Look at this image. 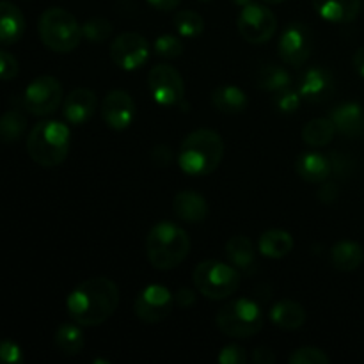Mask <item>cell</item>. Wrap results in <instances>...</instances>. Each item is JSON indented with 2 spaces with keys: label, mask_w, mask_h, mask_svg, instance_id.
Segmentation results:
<instances>
[{
  "label": "cell",
  "mask_w": 364,
  "mask_h": 364,
  "mask_svg": "<svg viewBox=\"0 0 364 364\" xmlns=\"http://www.w3.org/2000/svg\"><path fill=\"white\" fill-rule=\"evenodd\" d=\"M119 288L109 277H91L73 288L66 299L68 315L84 327L100 326L116 313Z\"/></svg>",
  "instance_id": "6da1fadb"
},
{
  "label": "cell",
  "mask_w": 364,
  "mask_h": 364,
  "mask_svg": "<svg viewBox=\"0 0 364 364\" xmlns=\"http://www.w3.org/2000/svg\"><path fill=\"white\" fill-rule=\"evenodd\" d=\"M223 159V137L215 130L199 128L185 137L178 155V164L188 176H206L220 166Z\"/></svg>",
  "instance_id": "7a4b0ae2"
},
{
  "label": "cell",
  "mask_w": 364,
  "mask_h": 364,
  "mask_svg": "<svg viewBox=\"0 0 364 364\" xmlns=\"http://www.w3.org/2000/svg\"><path fill=\"white\" fill-rule=\"evenodd\" d=\"M191 238L187 231L174 223L155 224L146 237V255L149 263L159 270L176 269L188 256Z\"/></svg>",
  "instance_id": "3957f363"
},
{
  "label": "cell",
  "mask_w": 364,
  "mask_h": 364,
  "mask_svg": "<svg viewBox=\"0 0 364 364\" xmlns=\"http://www.w3.org/2000/svg\"><path fill=\"white\" fill-rule=\"evenodd\" d=\"M70 128L60 121H41L27 137L28 156L41 167H57L70 153Z\"/></svg>",
  "instance_id": "277c9868"
},
{
  "label": "cell",
  "mask_w": 364,
  "mask_h": 364,
  "mask_svg": "<svg viewBox=\"0 0 364 364\" xmlns=\"http://www.w3.org/2000/svg\"><path fill=\"white\" fill-rule=\"evenodd\" d=\"M39 38L46 48L57 53L73 52L84 39L82 25L70 11L50 7L39 18Z\"/></svg>",
  "instance_id": "5b68a950"
},
{
  "label": "cell",
  "mask_w": 364,
  "mask_h": 364,
  "mask_svg": "<svg viewBox=\"0 0 364 364\" xmlns=\"http://www.w3.org/2000/svg\"><path fill=\"white\" fill-rule=\"evenodd\" d=\"M215 323L223 334L230 338H251L263 329L265 315L252 299H237L217 311Z\"/></svg>",
  "instance_id": "8992f818"
},
{
  "label": "cell",
  "mask_w": 364,
  "mask_h": 364,
  "mask_svg": "<svg viewBox=\"0 0 364 364\" xmlns=\"http://www.w3.org/2000/svg\"><path fill=\"white\" fill-rule=\"evenodd\" d=\"M194 287L210 301H224L240 287V270L217 259H205L192 272Z\"/></svg>",
  "instance_id": "52a82bcc"
},
{
  "label": "cell",
  "mask_w": 364,
  "mask_h": 364,
  "mask_svg": "<svg viewBox=\"0 0 364 364\" xmlns=\"http://www.w3.org/2000/svg\"><path fill=\"white\" fill-rule=\"evenodd\" d=\"M237 27L245 41L252 43V45H263L276 34L277 18L263 4L251 2L242 7L237 18Z\"/></svg>",
  "instance_id": "ba28073f"
},
{
  "label": "cell",
  "mask_w": 364,
  "mask_h": 364,
  "mask_svg": "<svg viewBox=\"0 0 364 364\" xmlns=\"http://www.w3.org/2000/svg\"><path fill=\"white\" fill-rule=\"evenodd\" d=\"M63 95V85L55 77L41 75L25 89L23 105L34 116H50L64 102Z\"/></svg>",
  "instance_id": "9c48e42d"
},
{
  "label": "cell",
  "mask_w": 364,
  "mask_h": 364,
  "mask_svg": "<svg viewBox=\"0 0 364 364\" xmlns=\"http://www.w3.org/2000/svg\"><path fill=\"white\" fill-rule=\"evenodd\" d=\"M148 87L151 98L162 107H173L183 100L185 84L180 71L169 64H156L148 73Z\"/></svg>",
  "instance_id": "30bf717a"
},
{
  "label": "cell",
  "mask_w": 364,
  "mask_h": 364,
  "mask_svg": "<svg viewBox=\"0 0 364 364\" xmlns=\"http://www.w3.org/2000/svg\"><path fill=\"white\" fill-rule=\"evenodd\" d=\"M110 59L119 70L135 71L149 59V43L139 32L119 34L110 45Z\"/></svg>",
  "instance_id": "8fae6325"
},
{
  "label": "cell",
  "mask_w": 364,
  "mask_h": 364,
  "mask_svg": "<svg viewBox=\"0 0 364 364\" xmlns=\"http://www.w3.org/2000/svg\"><path fill=\"white\" fill-rule=\"evenodd\" d=\"M174 295L164 284H149L137 295L134 311L146 323H159L171 315Z\"/></svg>",
  "instance_id": "7c38bea8"
},
{
  "label": "cell",
  "mask_w": 364,
  "mask_h": 364,
  "mask_svg": "<svg viewBox=\"0 0 364 364\" xmlns=\"http://www.w3.org/2000/svg\"><path fill=\"white\" fill-rule=\"evenodd\" d=\"M277 50L283 63L290 66H302L311 57V32L304 23H299V21L290 23L281 34Z\"/></svg>",
  "instance_id": "4fadbf2b"
},
{
  "label": "cell",
  "mask_w": 364,
  "mask_h": 364,
  "mask_svg": "<svg viewBox=\"0 0 364 364\" xmlns=\"http://www.w3.org/2000/svg\"><path fill=\"white\" fill-rule=\"evenodd\" d=\"M100 110L107 127L117 132L127 130L135 119V102L124 89H112L107 92Z\"/></svg>",
  "instance_id": "5bb4252c"
},
{
  "label": "cell",
  "mask_w": 364,
  "mask_h": 364,
  "mask_svg": "<svg viewBox=\"0 0 364 364\" xmlns=\"http://www.w3.org/2000/svg\"><path fill=\"white\" fill-rule=\"evenodd\" d=\"M98 109V98L95 91L87 87H77L64 98L63 112L68 123L80 127L85 124Z\"/></svg>",
  "instance_id": "9a60e30c"
},
{
  "label": "cell",
  "mask_w": 364,
  "mask_h": 364,
  "mask_svg": "<svg viewBox=\"0 0 364 364\" xmlns=\"http://www.w3.org/2000/svg\"><path fill=\"white\" fill-rule=\"evenodd\" d=\"M299 92L308 103H323L334 92V78L323 68H311L302 75L299 82Z\"/></svg>",
  "instance_id": "2e32d148"
},
{
  "label": "cell",
  "mask_w": 364,
  "mask_h": 364,
  "mask_svg": "<svg viewBox=\"0 0 364 364\" xmlns=\"http://www.w3.org/2000/svg\"><path fill=\"white\" fill-rule=\"evenodd\" d=\"M173 210L176 217L185 223H203L208 217V203L199 192L181 191L174 196Z\"/></svg>",
  "instance_id": "e0dca14e"
},
{
  "label": "cell",
  "mask_w": 364,
  "mask_h": 364,
  "mask_svg": "<svg viewBox=\"0 0 364 364\" xmlns=\"http://www.w3.org/2000/svg\"><path fill=\"white\" fill-rule=\"evenodd\" d=\"M336 132L347 135V137H361L364 134V109L354 102H347L338 105L331 112Z\"/></svg>",
  "instance_id": "ac0fdd59"
},
{
  "label": "cell",
  "mask_w": 364,
  "mask_h": 364,
  "mask_svg": "<svg viewBox=\"0 0 364 364\" xmlns=\"http://www.w3.org/2000/svg\"><path fill=\"white\" fill-rule=\"evenodd\" d=\"M313 7L329 23H348L358 18L361 0H313Z\"/></svg>",
  "instance_id": "d6986e66"
},
{
  "label": "cell",
  "mask_w": 364,
  "mask_h": 364,
  "mask_svg": "<svg viewBox=\"0 0 364 364\" xmlns=\"http://www.w3.org/2000/svg\"><path fill=\"white\" fill-rule=\"evenodd\" d=\"M25 32L23 13L14 4L0 0V45H14Z\"/></svg>",
  "instance_id": "ffe728a7"
},
{
  "label": "cell",
  "mask_w": 364,
  "mask_h": 364,
  "mask_svg": "<svg viewBox=\"0 0 364 364\" xmlns=\"http://www.w3.org/2000/svg\"><path fill=\"white\" fill-rule=\"evenodd\" d=\"M295 171L299 176L311 183H323L329 180L331 173H333V164L326 155L320 153H302L297 160H295Z\"/></svg>",
  "instance_id": "44dd1931"
},
{
  "label": "cell",
  "mask_w": 364,
  "mask_h": 364,
  "mask_svg": "<svg viewBox=\"0 0 364 364\" xmlns=\"http://www.w3.org/2000/svg\"><path fill=\"white\" fill-rule=\"evenodd\" d=\"M269 316L270 322H272L274 326L287 331H295L301 329V327L304 326L306 309L302 308V304H299V302L284 299V301H279L277 304L272 306Z\"/></svg>",
  "instance_id": "7402d4cb"
},
{
  "label": "cell",
  "mask_w": 364,
  "mask_h": 364,
  "mask_svg": "<svg viewBox=\"0 0 364 364\" xmlns=\"http://www.w3.org/2000/svg\"><path fill=\"white\" fill-rule=\"evenodd\" d=\"M331 262L340 272H354L364 262V249L358 242L341 240L331 249Z\"/></svg>",
  "instance_id": "603a6c76"
},
{
  "label": "cell",
  "mask_w": 364,
  "mask_h": 364,
  "mask_svg": "<svg viewBox=\"0 0 364 364\" xmlns=\"http://www.w3.org/2000/svg\"><path fill=\"white\" fill-rule=\"evenodd\" d=\"M226 255L230 258L231 265L237 267L242 272L251 274L256 265V252L255 245L244 235H235L228 240L226 244Z\"/></svg>",
  "instance_id": "cb8c5ba5"
},
{
  "label": "cell",
  "mask_w": 364,
  "mask_h": 364,
  "mask_svg": "<svg viewBox=\"0 0 364 364\" xmlns=\"http://www.w3.org/2000/svg\"><path fill=\"white\" fill-rule=\"evenodd\" d=\"M212 105L219 112L240 114L247 109L249 100L244 89L237 85H220L212 92Z\"/></svg>",
  "instance_id": "d4e9b609"
},
{
  "label": "cell",
  "mask_w": 364,
  "mask_h": 364,
  "mask_svg": "<svg viewBox=\"0 0 364 364\" xmlns=\"http://www.w3.org/2000/svg\"><path fill=\"white\" fill-rule=\"evenodd\" d=\"M294 237L284 230H269L259 237L258 249L263 256L272 259H281L288 256L294 249Z\"/></svg>",
  "instance_id": "484cf974"
},
{
  "label": "cell",
  "mask_w": 364,
  "mask_h": 364,
  "mask_svg": "<svg viewBox=\"0 0 364 364\" xmlns=\"http://www.w3.org/2000/svg\"><path fill=\"white\" fill-rule=\"evenodd\" d=\"M336 127H334L331 117H316L308 121L302 128V141L313 148H322L327 146L334 139Z\"/></svg>",
  "instance_id": "4316f807"
},
{
  "label": "cell",
  "mask_w": 364,
  "mask_h": 364,
  "mask_svg": "<svg viewBox=\"0 0 364 364\" xmlns=\"http://www.w3.org/2000/svg\"><path fill=\"white\" fill-rule=\"evenodd\" d=\"M55 345L64 355H78L84 348L85 340L80 323L68 322L55 331Z\"/></svg>",
  "instance_id": "83f0119b"
},
{
  "label": "cell",
  "mask_w": 364,
  "mask_h": 364,
  "mask_svg": "<svg viewBox=\"0 0 364 364\" xmlns=\"http://www.w3.org/2000/svg\"><path fill=\"white\" fill-rule=\"evenodd\" d=\"M256 84L262 91L277 92L284 87H290L291 77L284 68L277 66V64H267L256 75Z\"/></svg>",
  "instance_id": "f1b7e54d"
},
{
  "label": "cell",
  "mask_w": 364,
  "mask_h": 364,
  "mask_svg": "<svg viewBox=\"0 0 364 364\" xmlns=\"http://www.w3.org/2000/svg\"><path fill=\"white\" fill-rule=\"evenodd\" d=\"M27 130V117L20 110H7L0 116V142L13 144L20 141Z\"/></svg>",
  "instance_id": "f546056e"
},
{
  "label": "cell",
  "mask_w": 364,
  "mask_h": 364,
  "mask_svg": "<svg viewBox=\"0 0 364 364\" xmlns=\"http://www.w3.org/2000/svg\"><path fill=\"white\" fill-rule=\"evenodd\" d=\"M174 27L181 38H198L205 31V20L196 11H180L174 16Z\"/></svg>",
  "instance_id": "4dcf8cb0"
},
{
  "label": "cell",
  "mask_w": 364,
  "mask_h": 364,
  "mask_svg": "<svg viewBox=\"0 0 364 364\" xmlns=\"http://www.w3.org/2000/svg\"><path fill=\"white\" fill-rule=\"evenodd\" d=\"M112 23L103 16L89 18V20L82 25L84 38L91 43H103L105 39H109L110 36H112Z\"/></svg>",
  "instance_id": "1f68e13d"
},
{
  "label": "cell",
  "mask_w": 364,
  "mask_h": 364,
  "mask_svg": "<svg viewBox=\"0 0 364 364\" xmlns=\"http://www.w3.org/2000/svg\"><path fill=\"white\" fill-rule=\"evenodd\" d=\"M153 48H155V53L159 57H164V59H176V57H180L183 53V41L178 36L162 34L156 38Z\"/></svg>",
  "instance_id": "d6a6232c"
},
{
  "label": "cell",
  "mask_w": 364,
  "mask_h": 364,
  "mask_svg": "<svg viewBox=\"0 0 364 364\" xmlns=\"http://www.w3.org/2000/svg\"><path fill=\"white\" fill-rule=\"evenodd\" d=\"M290 364H329L331 358L318 347H302L290 355Z\"/></svg>",
  "instance_id": "836d02e7"
},
{
  "label": "cell",
  "mask_w": 364,
  "mask_h": 364,
  "mask_svg": "<svg viewBox=\"0 0 364 364\" xmlns=\"http://www.w3.org/2000/svg\"><path fill=\"white\" fill-rule=\"evenodd\" d=\"M301 100H302L301 92L295 91V89L284 87L274 95V105H276V109L279 110V112L294 114L295 110H299Z\"/></svg>",
  "instance_id": "e575fe53"
},
{
  "label": "cell",
  "mask_w": 364,
  "mask_h": 364,
  "mask_svg": "<svg viewBox=\"0 0 364 364\" xmlns=\"http://www.w3.org/2000/svg\"><path fill=\"white\" fill-rule=\"evenodd\" d=\"M18 73H20V64H18L16 57L0 48V80H13Z\"/></svg>",
  "instance_id": "d590c367"
},
{
  "label": "cell",
  "mask_w": 364,
  "mask_h": 364,
  "mask_svg": "<svg viewBox=\"0 0 364 364\" xmlns=\"http://www.w3.org/2000/svg\"><path fill=\"white\" fill-rule=\"evenodd\" d=\"M23 361V352L14 341H0V364H18Z\"/></svg>",
  "instance_id": "8d00e7d4"
},
{
  "label": "cell",
  "mask_w": 364,
  "mask_h": 364,
  "mask_svg": "<svg viewBox=\"0 0 364 364\" xmlns=\"http://www.w3.org/2000/svg\"><path fill=\"white\" fill-rule=\"evenodd\" d=\"M219 363L220 364H245L247 363V354L238 345H228L219 352Z\"/></svg>",
  "instance_id": "74e56055"
},
{
  "label": "cell",
  "mask_w": 364,
  "mask_h": 364,
  "mask_svg": "<svg viewBox=\"0 0 364 364\" xmlns=\"http://www.w3.org/2000/svg\"><path fill=\"white\" fill-rule=\"evenodd\" d=\"M171 148L166 144H159L151 149V162L155 164L156 167H166L171 164Z\"/></svg>",
  "instance_id": "f35d334b"
},
{
  "label": "cell",
  "mask_w": 364,
  "mask_h": 364,
  "mask_svg": "<svg viewBox=\"0 0 364 364\" xmlns=\"http://www.w3.org/2000/svg\"><path fill=\"white\" fill-rule=\"evenodd\" d=\"M196 291L191 290V288H180V290L176 291V295H174V304H178L180 308H185L188 309L191 306H194L196 302Z\"/></svg>",
  "instance_id": "ab89813d"
},
{
  "label": "cell",
  "mask_w": 364,
  "mask_h": 364,
  "mask_svg": "<svg viewBox=\"0 0 364 364\" xmlns=\"http://www.w3.org/2000/svg\"><path fill=\"white\" fill-rule=\"evenodd\" d=\"M252 363L256 364H274L276 363V354L270 348L259 347L252 352Z\"/></svg>",
  "instance_id": "60d3db41"
},
{
  "label": "cell",
  "mask_w": 364,
  "mask_h": 364,
  "mask_svg": "<svg viewBox=\"0 0 364 364\" xmlns=\"http://www.w3.org/2000/svg\"><path fill=\"white\" fill-rule=\"evenodd\" d=\"M318 198L322 203H333L338 198V185L331 181H323L322 188L318 191Z\"/></svg>",
  "instance_id": "b9f144b4"
},
{
  "label": "cell",
  "mask_w": 364,
  "mask_h": 364,
  "mask_svg": "<svg viewBox=\"0 0 364 364\" xmlns=\"http://www.w3.org/2000/svg\"><path fill=\"white\" fill-rule=\"evenodd\" d=\"M148 4L159 11H173L180 6V0H148Z\"/></svg>",
  "instance_id": "7bdbcfd3"
},
{
  "label": "cell",
  "mask_w": 364,
  "mask_h": 364,
  "mask_svg": "<svg viewBox=\"0 0 364 364\" xmlns=\"http://www.w3.org/2000/svg\"><path fill=\"white\" fill-rule=\"evenodd\" d=\"M352 64H354V70L358 71V75L364 78V46L358 48V52L354 53V59H352Z\"/></svg>",
  "instance_id": "ee69618b"
},
{
  "label": "cell",
  "mask_w": 364,
  "mask_h": 364,
  "mask_svg": "<svg viewBox=\"0 0 364 364\" xmlns=\"http://www.w3.org/2000/svg\"><path fill=\"white\" fill-rule=\"evenodd\" d=\"M252 0H233V4H237V6H240V7H244V6H247V4H251Z\"/></svg>",
  "instance_id": "f6af8a7d"
},
{
  "label": "cell",
  "mask_w": 364,
  "mask_h": 364,
  "mask_svg": "<svg viewBox=\"0 0 364 364\" xmlns=\"http://www.w3.org/2000/svg\"><path fill=\"white\" fill-rule=\"evenodd\" d=\"M263 4H269V6H276V4H281L284 2V0H262Z\"/></svg>",
  "instance_id": "bcb514c9"
},
{
  "label": "cell",
  "mask_w": 364,
  "mask_h": 364,
  "mask_svg": "<svg viewBox=\"0 0 364 364\" xmlns=\"http://www.w3.org/2000/svg\"><path fill=\"white\" fill-rule=\"evenodd\" d=\"M201 2H210V0H201Z\"/></svg>",
  "instance_id": "7dc6e473"
}]
</instances>
